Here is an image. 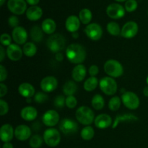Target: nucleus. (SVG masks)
Listing matches in <instances>:
<instances>
[{"mask_svg": "<svg viewBox=\"0 0 148 148\" xmlns=\"http://www.w3.org/2000/svg\"><path fill=\"white\" fill-rule=\"evenodd\" d=\"M66 56L71 63L80 64L86 58V51L82 45L72 43L66 49Z\"/></svg>", "mask_w": 148, "mask_h": 148, "instance_id": "1", "label": "nucleus"}, {"mask_svg": "<svg viewBox=\"0 0 148 148\" xmlns=\"http://www.w3.org/2000/svg\"><path fill=\"white\" fill-rule=\"evenodd\" d=\"M76 119L83 125H90L95 120L94 113L89 107L81 106L76 111Z\"/></svg>", "mask_w": 148, "mask_h": 148, "instance_id": "2", "label": "nucleus"}, {"mask_svg": "<svg viewBox=\"0 0 148 148\" xmlns=\"http://www.w3.org/2000/svg\"><path fill=\"white\" fill-rule=\"evenodd\" d=\"M65 38L62 35L54 34L48 38L46 45L51 51L53 53H59L62 50H63L65 46Z\"/></svg>", "mask_w": 148, "mask_h": 148, "instance_id": "3", "label": "nucleus"}, {"mask_svg": "<svg viewBox=\"0 0 148 148\" xmlns=\"http://www.w3.org/2000/svg\"><path fill=\"white\" fill-rule=\"evenodd\" d=\"M104 71L111 77H119L124 73L123 66L119 62L114 59L108 60L104 64Z\"/></svg>", "mask_w": 148, "mask_h": 148, "instance_id": "4", "label": "nucleus"}, {"mask_svg": "<svg viewBox=\"0 0 148 148\" xmlns=\"http://www.w3.org/2000/svg\"><path fill=\"white\" fill-rule=\"evenodd\" d=\"M99 86L103 92L107 95H113L117 91V83L111 77H105L99 82Z\"/></svg>", "mask_w": 148, "mask_h": 148, "instance_id": "5", "label": "nucleus"}, {"mask_svg": "<svg viewBox=\"0 0 148 148\" xmlns=\"http://www.w3.org/2000/svg\"><path fill=\"white\" fill-rule=\"evenodd\" d=\"M43 140L49 147H56L61 141L60 133L56 129H48L44 132Z\"/></svg>", "mask_w": 148, "mask_h": 148, "instance_id": "6", "label": "nucleus"}, {"mask_svg": "<svg viewBox=\"0 0 148 148\" xmlns=\"http://www.w3.org/2000/svg\"><path fill=\"white\" fill-rule=\"evenodd\" d=\"M121 101L127 108L131 110H135L140 106V99L138 96L131 91H127L123 93Z\"/></svg>", "mask_w": 148, "mask_h": 148, "instance_id": "7", "label": "nucleus"}, {"mask_svg": "<svg viewBox=\"0 0 148 148\" xmlns=\"http://www.w3.org/2000/svg\"><path fill=\"white\" fill-rule=\"evenodd\" d=\"M59 130L66 135L73 134L78 130V124L70 119H64L59 124Z\"/></svg>", "mask_w": 148, "mask_h": 148, "instance_id": "8", "label": "nucleus"}, {"mask_svg": "<svg viewBox=\"0 0 148 148\" xmlns=\"http://www.w3.org/2000/svg\"><path fill=\"white\" fill-rule=\"evenodd\" d=\"M9 10L13 14L20 15L27 11V3L25 0H9L7 2Z\"/></svg>", "mask_w": 148, "mask_h": 148, "instance_id": "9", "label": "nucleus"}, {"mask_svg": "<svg viewBox=\"0 0 148 148\" xmlns=\"http://www.w3.org/2000/svg\"><path fill=\"white\" fill-rule=\"evenodd\" d=\"M85 33L90 39L92 40H98L103 35L102 27L97 23H91L85 28Z\"/></svg>", "mask_w": 148, "mask_h": 148, "instance_id": "10", "label": "nucleus"}, {"mask_svg": "<svg viewBox=\"0 0 148 148\" xmlns=\"http://www.w3.org/2000/svg\"><path fill=\"white\" fill-rule=\"evenodd\" d=\"M125 8L122 5L117 3L109 4L106 8V13L109 17L112 19H120L125 14Z\"/></svg>", "mask_w": 148, "mask_h": 148, "instance_id": "11", "label": "nucleus"}, {"mask_svg": "<svg viewBox=\"0 0 148 148\" xmlns=\"http://www.w3.org/2000/svg\"><path fill=\"white\" fill-rule=\"evenodd\" d=\"M138 29L137 23L134 21L127 22L121 29V35L125 38H132L137 34Z\"/></svg>", "mask_w": 148, "mask_h": 148, "instance_id": "12", "label": "nucleus"}, {"mask_svg": "<svg viewBox=\"0 0 148 148\" xmlns=\"http://www.w3.org/2000/svg\"><path fill=\"white\" fill-rule=\"evenodd\" d=\"M42 121L47 127H54L59 123V115L55 110H49L43 115Z\"/></svg>", "mask_w": 148, "mask_h": 148, "instance_id": "13", "label": "nucleus"}, {"mask_svg": "<svg viewBox=\"0 0 148 148\" xmlns=\"http://www.w3.org/2000/svg\"><path fill=\"white\" fill-rule=\"evenodd\" d=\"M58 86V81L53 76H48L43 78L40 82V88L43 92H51L55 90Z\"/></svg>", "mask_w": 148, "mask_h": 148, "instance_id": "14", "label": "nucleus"}, {"mask_svg": "<svg viewBox=\"0 0 148 148\" xmlns=\"http://www.w3.org/2000/svg\"><path fill=\"white\" fill-rule=\"evenodd\" d=\"M12 39L16 43L19 45L25 44L27 39V33L25 29L20 26L14 27L12 30Z\"/></svg>", "mask_w": 148, "mask_h": 148, "instance_id": "15", "label": "nucleus"}, {"mask_svg": "<svg viewBox=\"0 0 148 148\" xmlns=\"http://www.w3.org/2000/svg\"><path fill=\"white\" fill-rule=\"evenodd\" d=\"M7 57L12 61H18L23 56V51L21 48L17 44H14L12 43L7 48Z\"/></svg>", "mask_w": 148, "mask_h": 148, "instance_id": "16", "label": "nucleus"}, {"mask_svg": "<svg viewBox=\"0 0 148 148\" xmlns=\"http://www.w3.org/2000/svg\"><path fill=\"white\" fill-rule=\"evenodd\" d=\"M31 135V130L27 125H19L14 130V136L20 141H25L30 138Z\"/></svg>", "mask_w": 148, "mask_h": 148, "instance_id": "17", "label": "nucleus"}, {"mask_svg": "<svg viewBox=\"0 0 148 148\" xmlns=\"http://www.w3.org/2000/svg\"><path fill=\"white\" fill-rule=\"evenodd\" d=\"M14 134L12 126L9 124L2 125L0 129V138L4 143H9L11 141Z\"/></svg>", "mask_w": 148, "mask_h": 148, "instance_id": "18", "label": "nucleus"}, {"mask_svg": "<svg viewBox=\"0 0 148 148\" xmlns=\"http://www.w3.org/2000/svg\"><path fill=\"white\" fill-rule=\"evenodd\" d=\"M94 122H95V127H98V129L103 130L111 126V124H112V119L108 114H102L98 115L95 119Z\"/></svg>", "mask_w": 148, "mask_h": 148, "instance_id": "19", "label": "nucleus"}, {"mask_svg": "<svg viewBox=\"0 0 148 148\" xmlns=\"http://www.w3.org/2000/svg\"><path fill=\"white\" fill-rule=\"evenodd\" d=\"M66 30L71 33H76L80 26V20L75 15H71L67 17L65 23Z\"/></svg>", "mask_w": 148, "mask_h": 148, "instance_id": "20", "label": "nucleus"}, {"mask_svg": "<svg viewBox=\"0 0 148 148\" xmlns=\"http://www.w3.org/2000/svg\"><path fill=\"white\" fill-rule=\"evenodd\" d=\"M43 15V10L38 6H31L26 11V17L31 21L38 20Z\"/></svg>", "mask_w": 148, "mask_h": 148, "instance_id": "21", "label": "nucleus"}, {"mask_svg": "<svg viewBox=\"0 0 148 148\" xmlns=\"http://www.w3.org/2000/svg\"><path fill=\"white\" fill-rule=\"evenodd\" d=\"M38 115V111L33 106H27L25 107L22 109L20 112V116L22 119L25 121H33L36 119Z\"/></svg>", "mask_w": 148, "mask_h": 148, "instance_id": "22", "label": "nucleus"}, {"mask_svg": "<svg viewBox=\"0 0 148 148\" xmlns=\"http://www.w3.org/2000/svg\"><path fill=\"white\" fill-rule=\"evenodd\" d=\"M86 72V68L83 64H77L72 70V78L75 82H81L85 79Z\"/></svg>", "mask_w": 148, "mask_h": 148, "instance_id": "23", "label": "nucleus"}, {"mask_svg": "<svg viewBox=\"0 0 148 148\" xmlns=\"http://www.w3.org/2000/svg\"><path fill=\"white\" fill-rule=\"evenodd\" d=\"M18 91L22 96L26 98H30L35 94V88L31 84L27 83V82L22 83L19 86Z\"/></svg>", "mask_w": 148, "mask_h": 148, "instance_id": "24", "label": "nucleus"}, {"mask_svg": "<svg viewBox=\"0 0 148 148\" xmlns=\"http://www.w3.org/2000/svg\"><path fill=\"white\" fill-rule=\"evenodd\" d=\"M138 120V118L132 114H124V115H119L116 117L115 120L113 124L112 128L115 129L121 122H132Z\"/></svg>", "mask_w": 148, "mask_h": 148, "instance_id": "25", "label": "nucleus"}, {"mask_svg": "<svg viewBox=\"0 0 148 148\" xmlns=\"http://www.w3.org/2000/svg\"><path fill=\"white\" fill-rule=\"evenodd\" d=\"M41 28L43 31L46 34H53L56 28V23L51 18H47L43 20L41 25Z\"/></svg>", "mask_w": 148, "mask_h": 148, "instance_id": "26", "label": "nucleus"}, {"mask_svg": "<svg viewBox=\"0 0 148 148\" xmlns=\"http://www.w3.org/2000/svg\"><path fill=\"white\" fill-rule=\"evenodd\" d=\"M77 86L75 84V82L72 80H69L65 82L63 86L64 93L67 96L73 95L77 92Z\"/></svg>", "mask_w": 148, "mask_h": 148, "instance_id": "27", "label": "nucleus"}, {"mask_svg": "<svg viewBox=\"0 0 148 148\" xmlns=\"http://www.w3.org/2000/svg\"><path fill=\"white\" fill-rule=\"evenodd\" d=\"M42 28L38 25L33 26L30 30V37L35 42H40L43 40V34Z\"/></svg>", "mask_w": 148, "mask_h": 148, "instance_id": "28", "label": "nucleus"}, {"mask_svg": "<svg viewBox=\"0 0 148 148\" xmlns=\"http://www.w3.org/2000/svg\"><path fill=\"white\" fill-rule=\"evenodd\" d=\"M23 53L27 57H33L37 52V47L32 42H27L23 46Z\"/></svg>", "mask_w": 148, "mask_h": 148, "instance_id": "29", "label": "nucleus"}, {"mask_svg": "<svg viewBox=\"0 0 148 148\" xmlns=\"http://www.w3.org/2000/svg\"><path fill=\"white\" fill-rule=\"evenodd\" d=\"M92 12L88 9H82L79 13V20L83 24L87 25L89 24L90 23L91 20H92Z\"/></svg>", "mask_w": 148, "mask_h": 148, "instance_id": "30", "label": "nucleus"}, {"mask_svg": "<svg viewBox=\"0 0 148 148\" xmlns=\"http://www.w3.org/2000/svg\"><path fill=\"white\" fill-rule=\"evenodd\" d=\"M91 105L95 110H101L105 106V101L102 95L96 94L93 96L91 101Z\"/></svg>", "mask_w": 148, "mask_h": 148, "instance_id": "31", "label": "nucleus"}, {"mask_svg": "<svg viewBox=\"0 0 148 148\" xmlns=\"http://www.w3.org/2000/svg\"><path fill=\"white\" fill-rule=\"evenodd\" d=\"M98 85V80L95 77H90L84 83V89L88 92H91L97 88Z\"/></svg>", "mask_w": 148, "mask_h": 148, "instance_id": "32", "label": "nucleus"}, {"mask_svg": "<svg viewBox=\"0 0 148 148\" xmlns=\"http://www.w3.org/2000/svg\"><path fill=\"white\" fill-rule=\"evenodd\" d=\"M94 134H95V132H94L93 128L90 126H88V127H84L80 133L81 137L84 140H90L93 138Z\"/></svg>", "mask_w": 148, "mask_h": 148, "instance_id": "33", "label": "nucleus"}, {"mask_svg": "<svg viewBox=\"0 0 148 148\" xmlns=\"http://www.w3.org/2000/svg\"><path fill=\"white\" fill-rule=\"evenodd\" d=\"M107 30L111 36H117L119 34H121V28L120 26L119 25L118 23L115 22H110L107 25Z\"/></svg>", "mask_w": 148, "mask_h": 148, "instance_id": "34", "label": "nucleus"}, {"mask_svg": "<svg viewBox=\"0 0 148 148\" xmlns=\"http://www.w3.org/2000/svg\"><path fill=\"white\" fill-rule=\"evenodd\" d=\"M121 101L119 97L114 96L110 99L109 102H108V108L111 111H116L117 110L119 109L120 106H121Z\"/></svg>", "mask_w": 148, "mask_h": 148, "instance_id": "35", "label": "nucleus"}, {"mask_svg": "<svg viewBox=\"0 0 148 148\" xmlns=\"http://www.w3.org/2000/svg\"><path fill=\"white\" fill-rule=\"evenodd\" d=\"M29 144L32 148H39L43 144V139L40 135L36 134L30 138Z\"/></svg>", "mask_w": 148, "mask_h": 148, "instance_id": "36", "label": "nucleus"}, {"mask_svg": "<svg viewBox=\"0 0 148 148\" xmlns=\"http://www.w3.org/2000/svg\"><path fill=\"white\" fill-rule=\"evenodd\" d=\"M137 1L136 0H127L125 3V10L128 12H132L137 8Z\"/></svg>", "mask_w": 148, "mask_h": 148, "instance_id": "37", "label": "nucleus"}, {"mask_svg": "<svg viewBox=\"0 0 148 148\" xmlns=\"http://www.w3.org/2000/svg\"><path fill=\"white\" fill-rule=\"evenodd\" d=\"M54 106L57 108H62L66 105V98L63 95H58L54 99Z\"/></svg>", "mask_w": 148, "mask_h": 148, "instance_id": "38", "label": "nucleus"}, {"mask_svg": "<svg viewBox=\"0 0 148 148\" xmlns=\"http://www.w3.org/2000/svg\"><path fill=\"white\" fill-rule=\"evenodd\" d=\"M77 104V101L74 95L67 96L66 98V106L69 108H75Z\"/></svg>", "mask_w": 148, "mask_h": 148, "instance_id": "39", "label": "nucleus"}, {"mask_svg": "<svg viewBox=\"0 0 148 148\" xmlns=\"http://www.w3.org/2000/svg\"><path fill=\"white\" fill-rule=\"evenodd\" d=\"M0 42L2 46H9L12 44V38L7 33H3L0 37Z\"/></svg>", "mask_w": 148, "mask_h": 148, "instance_id": "40", "label": "nucleus"}, {"mask_svg": "<svg viewBox=\"0 0 148 148\" xmlns=\"http://www.w3.org/2000/svg\"><path fill=\"white\" fill-rule=\"evenodd\" d=\"M34 100L38 103H43L48 100V96L43 92H38L35 95Z\"/></svg>", "mask_w": 148, "mask_h": 148, "instance_id": "41", "label": "nucleus"}, {"mask_svg": "<svg viewBox=\"0 0 148 148\" xmlns=\"http://www.w3.org/2000/svg\"><path fill=\"white\" fill-rule=\"evenodd\" d=\"M9 111V106L4 100H0V115L4 116L7 114Z\"/></svg>", "mask_w": 148, "mask_h": 148, "instance_id": "42", "label": "nucleus"}, {"mask_svg": "<svg viewBox=\"0 0 148 148\" xmlns=\"http://www.w3.org/2000/svg\"><path fill=\"white\" fill-rule=\"evenodd\" d=\"M8 23H9V25H10L11 27H17V25H18L19 19L14 15L10 16V18H9L8 20Z\"/></svg>", "mask_w": 148, "mask_h": 148, "instance_id": "43", "label": "nucleus"}, {"mask_svg": "<svg viewBox=\"0 0 148 148\" xmlns=\"http://www.w3.org/2000/svg\"><path fill=\"white\" fill-rule=\"evenodd\" d=\"M7 77V72L6 68L3 65L0 66V81L1 82H4Z\"/></svg>", "mask_w": 148, "mask_h": 148, "instance_id": "44", "label": "nucleus"}, {"mask_svg": "<svg viewBox=\"0 0 148 148\" xmlns=\"http://www.w3.org/2000/svg\"><path fill=\"white\" fill-rule=\"evenodd\" d=\"M89 74L91 77H95L99 72V69L96 65H92L89 68Z\"/></svg>", "mask_w": 148, "mask_h": 148, "instance_id": "45", "label": "nucleus"}, {"mask_svg": "<svg viewBox=\"0 0 148 148\" xmlns=\"http://www.w3.org/2000/svg\"><path fill=\"white\" fill-rule=\"evenodd\" d=\"M7 92V88L6 85L1 82L0 83V97L3 98Z\"/></svg>", "mask_w": 148, "mask_h": 148, "instance_id": "46", "label": "nucleus"}, {"mask_svg": "<svg viewBox=\"0 0 148 148\" xmlns=\"http://www.w3.org/2000/svg\"><path fill=\"white\" fill-rule=\"evenodd\" d=\"M4 57H5V51H4L3 46H0V61L3 62Z\"/></svg>", "mask_w": 148, "mask_h": 148, "instance_id": "47", "label": "nucleus"}, {"mask_svg": "<svg viewBox=\"0 0 148 148\" xmlns=\"http://www.w3.org/2000/svg\"><path fill=\"white\" fill-rule=\"evenodd\" d=\"M39 1L40 0H26V2L32 6H36V4H38Z\"/></svg>", "mask_w": 148, "mask_h": 148, "instance_id": "48", "label": "nucleus"}, {"mask_svg": "<svg viewBox=\"0 0 148 148\" xmlns=\"http://www.w3.org/2000/svg\"><path fill=\"white\" fill-rule=\"evenodd\" d=\"M56 60H58L59 62H62V60H63V55H62V53H61L60 52L59 53H57L56 55Z\"/></svg>", "mask_w": 148, "mask_h": 148, "instance_id": "49", "label": "nucleus"}, {"mask_svg": "<svg viewBox=\"0 0 148 148\" xmlns=\"http://www.w3.org/2000/svg\"><path fill=\"white\" fill-rule=\"evenodd\" d=\"M3 148H13V145L10 142L9 143H4V145H3Z\"/></svg>", "mask_w": 148, "mask_h": 148, "instance_id": "50", "label": "nucleus"}, {"mask_svg": "<svg viewBox=\"0 0 148 148\" xmlns=\"http://www.w3.org/2000/svg\"><path fill=\"white\" fill-rule=\"evenodd\" d=\"M143 94H144L146 97H148V86L145 87V88H144V90H143Z\"/></svg>", "mask_w": 148, "mask_h": 148, "instance_id": "51", "label": "nucleus"}, {"mask_svg": "<svg viewBox=\"0 0 148 148\" xmlns=\"http://www.w3.org/2000/svg\"><path fill=\"white\" fill-rule=\"evenodd\" d=\"M72 36H73L74 38H77L78 34L77 33H73V34H72Z\"/></svg>", "mask_w": 148, "mask_h": 148, "instance_id": "52", "label": "nucleus"}, {"mask_svg": "<svg viewBox=\"0 0 148 148\" xmlns=\"http://www.w3.org/2000/svg\"><path fill=\"white\" fill-rule=\"evenodd\" d=\"M4 1H5V0H0V5L2 6L3 4L4 3Z\"/></svg>", "mask_w": 148, "mask_h": 148, "instance_id": "53", "label": "nucleus"}, {"mask_svg": "<svg viewBox=\"0 0 148 148\" xmlns=\"http://www.w3.org/2000/svg\"><path fill=\"white\" fill-rule=\"evenodd\" d=\"M116 1H119V2H122V1H127V0H116Z\"/></svg>", "mask_w": 148, "mask_h": 148, "instance_id": "54", "label": "nucleus"}, {"mask_svg": "<svg viewBox=\"0 0 148 148\" xmlns=\"http://www.w3.org/2000/svg\"><path fill=\"white\" fill-rule=\"evenodd\" d=\"M147 85H148V76H147Z\"/></svg>", "mask_w": 148, "mask_h": 148, "instance_id": "55", "label": "nucleus"}, {"mask_svg": "<svg viewBox=\"0 0 148 148\" xmlns=\"http://www.w3.org/2000/svg\"><path fill=\"white\" fill-rule=\"evenodd\" d=\"M147 14H148V12H147Z\"/></svg>", "mask_w": 148, "mask_h": 148, "instance_id": "56", "label": "nucleus"}]
</instances>
